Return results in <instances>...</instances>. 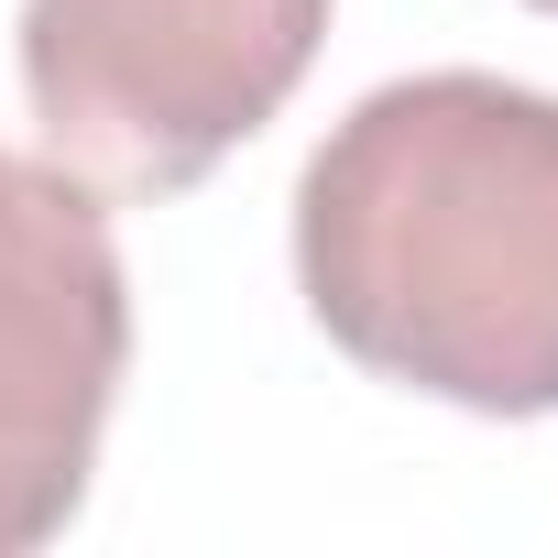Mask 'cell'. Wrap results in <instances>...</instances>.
<instances>
[{"label":"cell","mask_w":558,"mask_h":558,"mask_svg":"<svg viewBox=\"0 0 558 558\" xmlns=\"http://www.w3.org/2000/svg\"><path fill=\"white\" fill-rule=\"evenodd\" d=\"M296 296L384 384L460 416H558V99L427 66L296 175Z\"/></svg>","instance_id":"1"},{"label":"cell","mask_w":558,"mask_h":558,"mask_svg":"<svg viewBox=\"0 0 558 558\" xmlns=\"http://www.w3.org/2000/svg\"><path fill=\"white\" fill-rule=\"evenodd\" d=\"M329 45V0H23V99L88 197H186Z\"/></svg>","instance_id":"2"},{"label":"cell","mask_w":558,"mask_h":558,"mask_svg":"<svg viewBox=\"0 0 558 558\" xmlns=\"http://www.w3.org/2000/svg\"><path fill=\"white\" fill-rule=\"evenodd\" d=\"M132 373V263L110 197L0 143V558L77 525Z\"/></svg>","instance_id":"3"},{"label":"cell","mask_w":558,"mask_h":558,"mask_svg":"<svg viewBox=\"0 0 558 558\" xmlns=\"http://www.w3.org/2000/svg\"><path fill=\"white\" fill-rule=\"evenodd\" d=\"M536 12H558V0H536Z\"/></svg>","instance_id":"4"}]
</instances>
